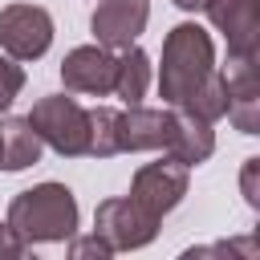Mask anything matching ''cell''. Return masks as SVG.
<instances>
[{
	"label": "cell",
	"instance_id": "1",
	"mask_svg": "<svg viewBox=\"0 0 260 260\" xmlns=\"http://www.w3.org/2000/svg\"><path fill=\"white\" fill-rule=\"evenodd\" d=\"M4 223L28 248L32 244H61L77 232V199L65 183H37L8 203Z\"/></svg>",
	"mask_w": 260,
	"mask_h": 260
},
{
	"label": "cell",
	"instance_id": "2",
	"mask_svg": "<svg viewBox=\"0 0 260 260\" xmlns=\"http://www.w3.org/2000/svg\"><path fill=\"white\" fill-rule=\"evenodd\" d=\"M215 69V45L207 37V28H199L195 20H183L167 32L162 41V65H158V93L167 106H183L203 77Z\"/></svg>",
	"mask_w": 260,
	"mask_h": 260
},
{
	"label": "cell",
	"instance_id": "3",
	"mask_svg": "<svg viewBox=\"0 0 260 260\" xmlns=\"http://www.w3.org/2000/svg\"><path fill=\"white\" fill-rule=\"evenodd\" d=\"M24 118H28V126L41 134V142L53 146L57 154L77 158V154L89 150V110H81L77 98L49 93V98H41Z\"/></svg>",
	"mask_w": 260,
	"mask_h": 260
},
{
	"label": "cell",
	"instance_id": "4",
	"mask_svg": "<svg viewBox=\"0 0 260 260\" xmlns=\"http://www.w3.org/2000/svg\"><path fill=\"white\" fill-rule=\"evenodd\" d=\"M93 232L114 252H134V248H146L158 236V215H150L130 195L126 199H102L98 211H93Z\"/></svg>",
	"mask_w": 260,
	"mask_h": 260
},
{
	"label": "cell",
	"instance_id": "5",
	"mask_svg": "<svg viewBox=\"0 0 260 260\" xmlns=\"http://www.w3.org/2000/svg\"><path fill=\"white\" fill-rule=\"evenodd\" d=\"M53 45V16L41 4H8L0 8V49L12 61H37Z\"/></svg>",
	"mask_w": 260,
	"mask_h": 260
},
{
	"label": "cell",
	"instance_id": "6",
	"mask_svg": "<svg viewBox=\"0 0 260 260\" xmlns=\"http://www.w3.org/2000/svg\"><path fill=\"white\" fill-rule=\"evenodd\" d=\"M187 171L191 167H183L179 158H158V162H146V167H138L134 171V179H130V199L134 203H142L150 215H167V211H175L179 203H183V195H187Z\"/></svg>",
	"mask_w": 260,
	"mask_h": 260
},
{
	"label": "cell",
	"instance_id": "7",
	"mask_svg": "<svg viewBox=\"0 0 260 260\" xmlns=\"http://www.w3.org/2000/svg\"><path fill=\"white\" fill-rule=\"evenodd\" d=\"M223 73V89H228V118L240 134H260V69L256 57H236L228 53V69Z\"/></svg>",
	"mask_w": 260,
	"mask_h": 260
},
{
	"label": "cell",
	"instance_id": "8",
	"mask_svg": "<svg viewBox=\"0 0 260 260\" xmlns=\"http://www.w3.org/2000/svg\"><path fill=\"white\" fill-rule=\"evenodd\" d=\"M203 12L223 32L228 53H236V57L260 53V0H207Z\"/></svg>",
	"mask_w": 260,
	"mask_h": 260
},
{
	"label": "cell",
	"instance_id": "9",
	"mask_svg": "<svg viewBox=\"0 0 260 260\" xmlns=\"http://www.w3.org/2000/svg\"><path fill=\"white\" fill-rule=\"evenodd\" d=\"M146 20H150V0H98V8L89 16V28H93L98 45L126 49L142 37Z\"/></svg>",
	"mask_w": 260,
	"mask_h": 260
},
{
	"label": "cell",
	"instance_id": "10",
	"mask_svg": "<svg viewBox=\"0 0 260 260\" xmlns=\"http://www.w3.org/2000/svg\"><path fill=\"white\" fill-rule=\"evenodd\" d=\"M61 81L69 93H114V53L106 45H77L61 61Z\"/></svg>",
	"mask_w": 260,
	"mask_h": 260
},
{
	"label": "cell",
	"instance_id": "11",
	"mask_svg": "<svg viewBox=\"0 0 260 260\" xmlns=\"http://www.w3.org/2000/svg\"><path fill=\"white\" fill-rule=\"evenodd\" d=\"M171 142V110H154V106H126L118 114V146L126 150H167Z\"/></svg>",
	"mask_w": 260,
	"mask_h": 260
},
{
	"label": "cell",
	"instance_id": "12",
	"mask_svg": "<svg viewBox=\"0 0 260 260\" xmlns=\"http://www.w3.org/2000/svg\"><path fill=\"white\" fill-rule=\"evenodd\" d=\"M215 150V134H211V122L171 106V142H167V154L179 158L183 167H199L207 162Z\"/></svg>",
	"mask_w": 260,
	"mask_h": 260
},
{
	"label": "cell",
	"instance_id": "13",
	"mask_svg": "<svg viewBox=\"0 0 260 260\" xmlns=\"http://www.w3.org/2000/svg\"><path fill=\"white\" fill-rule=\"evenodd\" d=\"M146 89H150V57L138 45L118 49V57H114V93L126 106H134V102L146 98Z\"/></svg>",
	"mask_w": 260,
	"mask_h": 260
},
{
	"label": "cell",
	"instance_id": "14",
	"mask_svg": "<svg viewBox=\"0 0 260 260\" xmlns=\"http://www.w3.org/2000/svg\"><path fill=\"white\" fill-rule=\"evenodd\" d=\"M0 138H4V158H0V171H24L41 158L45 142L41 134L28 126V118H8L0 126Z\"/></svg>",
	"mask_w": 260,
	"mask_h": 260
},
{
	"label": "cell",
	"instance_id": "15",
	"mask_svg": "<svg viewBox=\"0 0 260 260\" xmlns=\"http://www.w3.org/2000/svg\"><path fill=\"white\" fill-rule=\"evenodd\" d=\"M179 110H187V114H195V118H203V122H215V118H223V110H228V89H223V73L219 69H211L207 77H203V85L179 106Z\"/></svg>",
	"mask_w": 260,
	"mask_h": 260
},
{
	"label": "cell",
	"instance_id": "16",
	"mask_svg": "<svg viewBox=\"0 0 260 260\" xmlns=\"http://www.w3.org/2000/svg\"><path fill=\"white\" fill-rule=\"evenodd\" d=\"M118 114L122 110H110V106L89 110V150L85 154H93V158L122 154V146H118Z\"/></svg>",
	"mask_w": 260,
	"mask_h": 260
},
{
	"label": "cell",
	"instance_id": "17",
	"mask_svg": "<svg viewBox=\"0 0 260 260\" xmlns=\"http://www.w3.org/2000/svg\"><path fill=\"white\" fill-rule=\"evenodd\" d=\"M20 89H24V69H20V61H12L8 53H0V114L20 98Z\"/></svg>",
	"mask_w": 260,
	"mask_h": 260
},
{
	"label": "cell",
	"instance_id": "18",
	"mask_svg": "<svg viewBox=\"0 0 260 260\" xmlns=\"http://www.w3.org/2000/svg\"><path fill=\"white\" fill-rule=\"evenodd\" d=\"M69 256H73V260H110L114 248H110L98 232H93V236H81V240L69 236Z\"/></svg>",
	"mask_w": 260,
	"mask_h": 260
},
{
	"label": "cell",
	"instance_id": "19",
	"mask_svg": "<svg viewBox=\"0 0 260 260\" xmlns=\"http://www.w3.org/2000/svg\"><path fill=\"white\" fill-rule=\"evenodd\" d=\"M240 191H244V203H248V207H260V158H244Z\"/></svg>",
	"mask_w": 260,
	"mask_h": 260
},
{
	"label": "cell",
	"instance_id": "20",
	"mask_svg": "<svg viewBox=\"0 0 260 260\" xmlns=\"http://www.w3.org/2000/svg\"><path fill=\"white\" fill-rule=\"evenodd\" d=\"M20 256H28V244L8 223H0V260H20Z\"/></svg>",
	"mask_w": 260,
	"mask_h": 260
},
{
	"label": "cell",
	"instance_id": "21",
	"mask_svg": "<svg viewBox=\"0 0 260 260\" xmlns=\"http://www.w3.org/2000/svg\"><path fill=\"white\" fill-rule=\"evenodd\" d=\"M171 4H179L183 12H203V4H207V0H171Z\"/></svg>",
	"mask_w": 260,
	"mask_h": 260
},
{
	"label": "cell",
	"instance_id": "22",
	"mask_svg": "<svg viewBox=\"0 0 260 260\" xmlns=\"http://www.w3.org/2000/svg\"><path fill=\"white\" fill-rule=\"evenodd\" d=\"M0 158H4V138H0Z\"/></svg>",
	"mask_w": 260,
	"mask_h": 260
}]
</instances>
